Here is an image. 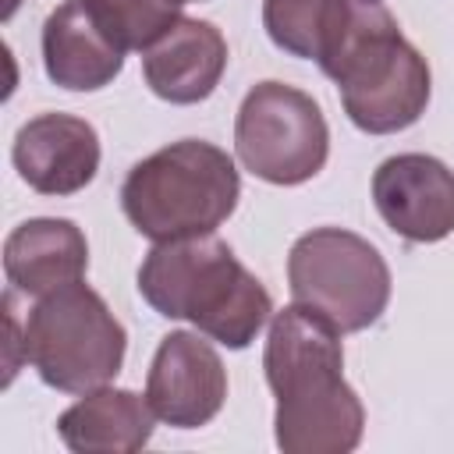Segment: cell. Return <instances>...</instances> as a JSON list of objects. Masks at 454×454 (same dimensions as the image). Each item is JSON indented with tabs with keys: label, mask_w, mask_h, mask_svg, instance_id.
I'll return each instance as SVG.
<instances>
[{
	"label": "cell",
	"mask_w": 454,
	"mask_h": 454,
	"mask_svg": "<svg viewBox=\"0 0 454 454\" xmlns=\"http://www.w3.org/2000/svg\"><path fill=\"white\" fill-rule=\"evenodd\" d=\"M138 294L167 319H188L223 348H248L273 316V298L216 234L156 241L138 266Z\"/></svg>",
	"instance_id": "cell-2"
},
{
	"label": "cell",
	"mask_w": 454,
	"mask_h": 454,
	"mask_svg": "<svg viewBox=\"0 0 454 454\" xmlns=\"http://www.w3.org/2000/svg\"><path fill=\"white\" fill-rule=\"evenodd\" d=\"M372 202L404 241H443L454 231V170L426 153H401L376 167Z\"/></svg>",
	"instance_id": "cell-9"
},
{
	"label": "cell",
	"mask_w": 454,
	"mask_h": 454,
	"mask_svg": "<svg viewBox=\"0 0 454 454\" xmlns=\"http://www.w3.org/2000/svg\"><path fill=\"white\" fill-rule=\"evenodd\" d=\"M43 67L53 85L96 92L124 67V50L106 35L85 0H64L43 21Z\"/></svg>",
	"instance_id": "cell-12"
},
{
	"label": "cell",
	"mask_w": 454,
	"mask_h": 454,
	"mask_svg": "<svg viewBox=\"0 0 454 454\" xmlns=\"http://www.w3.org/2000/svg\"><path fill=\"white\" fill-rule=\"evenodd\" d=\"M227 67V39L213 21L181 18L142 53L145 85L177 106L202 103L213 96Z\"/></svg>",
	"instance_id": "cell-11"
},
{
	"label": "cell",
	"mask_w": 454,
	"mask_h": 454,
	"mask_svg": "<svg viewBox=\"0 0 454 454\" xmlns=\"http://www.w3.org/2000/svg\"><path fill=\"white\" fill-rule=\"evenodd\" d=\"M128 333L99 291L74 280L35 301L25 319L21 351L39 380L60 394L106 387L124 362Z\"/></svg>",
	"instance_id": "cell-5"
},
{
	"label": "cell",
	"mask_w": 454,
	"mask_h": 454,
	"mask_svg": "<svg viewBox=\"0 0 454 454\" xmlns=\"http://www.w3.org/2000/svg\"><path fill=\"white\" fill-rule=\"evenodd\" d=\"M291 298L340 333L372 326L390 301V270L376 245L344 227H316L291 245L287 255Z\"/></svg>",
	"instance_id": "cell-6"
},
{
	"label": "cell",
	"mask_w": 454,
	"mask_h": 454,
	"mask_svg": "<svg viewBox=\"0 0 454 454\" xmlns=\"http://www.w3.org/2000/svg\"><path fill=\"white\" fill-rule=\"evenodd\" d=\"M262 369L277 397L273 433L284 454H348L358 447L365 411L344 383L340 330L330 319L298 301L273 312Z\"/></svg>",
	"instance_id": "cell-1"
},
{
	"label": "cell",
	"mask_w": 454,
	"mask_h": 454,
	"mask_svg": "<svg viewBox=\"0 0 454 454\" xmlns=\"http://www.w3.org/2000/svg\"><path fill=\"white\" fill-rule=\"evenodd\" d=\"M234 149L245 170L270 184H301L330 156V128L319 103L284 82H259L241 99Z\"/></svg>",
	"instance_id": "cell-7"
},
{
	"label": "cell",
	"mask_w": 454,
	"mask_h": 454,
	"mask_svg": "<svg viewBox=\"0 0 454 454\" xmlns=\"http://www.w3.org/2000/svg\"><path fill=\"white\" fill-rule=\"evenodd\" d=\"M106 35L128 50H149L160 35H167L181 21V7L188 0H85Z\"/></svg>",
	"instance_id": "cell-16"
},
{
	"label": "cell",
	"mask_w": 454,
	"mask_h": 454,
	"mask_svg": "<svg viewBox=\"0 0 454 454\" xmlns=\"http://www.w3.org/2000/svg\"><path fill=\"white\" fill-rule=\"evenodd\" d=\"M351 0H262V28L291 57L316 60L333 43Z\"/></svg>",
	"instance_id": "cell-15"
},
{
	"label": "cell",
	"mask_w": 454,
	"mask_h": 454,
	"mask_svg": "<svg viewBox=\"0 0 454 454\" xmlns=\"http://www.w3.org/2000/svg\"><path fill=\"white\" fill-rule=\"evenodd\" d=\"M234 160L202 138H181L138 160L121 184V209L149 241L213 234L238 206Z\"/></svg>",
	"instance_id": "cell-4"
},
{
	"label": "cell",
	"mask_w": 454,
	"mask_h": 454,
	"mask_svg": "<svg viewBox=\"0 0 454 454\" xmlns=\"http://www.w3.org/2000/svg\"><path fill=\"white\" fill-rule=\"evenodd\" d=\"M145 401L174 429H199L216 419L227 401V369L216 348L188 330L167 333L145 376Z\"/></svg>",
	"instance_id": "cell-8"
},
{
	"label": "cell",
	"mask_w": 454,
	"mask_h": 454,
	"mask_svg": "<svg viewBox=\"0 0 454 454\" xmlns=\"http://www.w3.org/2000/svg\"><path fill=\"white\" fill-rule=\"evenodd\" d=\"M11 160L32 192L74 195L99 170V135L85 117L39 114L18 128Z\"/></svg>",
	"instance_id": "cell-10"
},
{
	"label": "cell",
	"mask_w": 454,
	"mask_h": 454,
	"mask_svg": "<svg viewBox=\"0 0 454 454\" xmlns=\"http://www.w3.org/2000/svg\"><path fill=\"white\" fill-rule=\"evenodd\" d=\"M319 67L337 82L351 124L369 135L404 131L426 114L429 64L401 35L394 14L380 0L348 4Z\"/></svg>",
	"instance_id": "cell-3"
},
{
	"label": "cell",
	"mask_w": 454,
	"mask_h": 454,
	"mask_svg": "<svg viewBox=\"0 0 454 454\" xmlns=\"http://www.w3.org/2000/svg\"><path fill=\"white\" fill-rule=\"evenodd\" d=\"M89 270V245L78 223L60 216H35L18 223L4 241V273L18 294L43 298L82 280Z\"/></svg>",
	"instance_id": "cell-13"
},
{
	"label": "cell",
	"mask_w": 454,
	"mask_h": 454,
	"mask_svg": "<svg viewBox=\"0 0 454 454\" xmlns=\"http://www.w3.org/2000/svg\"><path fill=\"white\" fill-rule=\"evenodd\" d=\"M153 419L149 401L135 390L99 387L57 419V433L78 454H131L149 443Z\"/></svg>",
	"instance_id": "cell-14"
}]
</instances>
